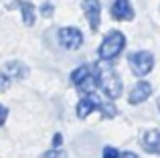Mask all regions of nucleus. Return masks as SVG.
Masks as SVG:
<instances>
[{"instance_id":"f257e3e1","label":"nucleus","mask_w":160,"mask_h":158,"mask_svg":"<svg viewBox=\"0 0 160 158\" xmlns=\"http://www.w3.org/2000/svg\"><path fill=\"white\" fill-rule=\"evenodd\" d=\"M98 85L99 89L106 93V97L116 99L122 95V81L118 77V73L113 71L112 65H108L106 61L98 65Z\"/></svg>"},{"instance_id":"f03ea898","label":"nucleus","mask_w":160,"mask_h":158,"mask_svg":"<svg viewBox=\"0 0 160 158\" xmlns=\"http://www.w3.org/2000/svg\"><path fill=\"white\" fill-rule=\"evenodd\" d=\"M126 47V37L120 31H109L106 35V39L99 45V59L102 61H113L118 55L122 53V49Z\"/></svg>"},{"instance_id":"7ed1b4c3","label":"nucleus","mask_w":160,"mask_h":158,"mask_svg":"<svg viewBox=\"0 0 160 158\" xmlns=\"http://www.w3.org/2000/svg\"><path fill=\"white\" fill-rule=\"evenodd\" d=\"M130 69L136 77H144L154 69V55L150 51H136L128 57Z\"/></svg>"},{"instance_id":"20e7f679","label":"nucleus","mask_w":160,"mask_h":158,"mask_svg":"<svg viewBox=\"0 0 160 158\" xmlns=\"http://www.w3.org/2000/svg\"><path fill=\"white\" fill-rule=\"evenodd\" d=\"M57 39H59V43H61V47L69 49V51L79 49L81 43H83V35H81V31H79L77 27H63V28H59Z\"/></svg>"},{"instance_id":"39448f33","label":"nucleus","mask_w":160,"mask_h":158,"mask_svg":"<svg viewBox=\"0 0 160 158\" xmlns=\"http://www.w3.org/2000/svg\"><path fill=\"white\" fill-rule=\"evenodd\" d=\"M83 12H85V18L89 22L91 31H98L99 28V20H102V6H99V0H83L81 2Z\"/></svg>"},{"instance_id":"423d86ee","label":"nucleus","mask_w":160,"mask_h":158,"mask_svg":"<svg viewBox=\"0 0 160 158\" xmlns=\"http://www.w3.org/2000/svg\"><path fill=\"white\" fill-rule=\"evenodd\" d=\"M150 95H152V85H150L148 81H138L136 85L132 87V91H130L128 101L132 103V106H138V103H144Z\"/></svg>"},{"instance_id":"0eeeda50","label":"nucleus","mask_w":160,"mask_h":158,"mask_svg":"<svg viewBox=\"0 0 160 158\" xmlns=\"http://www.w3.org/2000/svg\"><path fill=\"white\" fill-rule=\"evenodd\" d=\"M112 16L116 20H132L134 18V8L130 4V0H113Z\"/></svg>"},{"instance_id":"6e6552de","label":"nucleus","mask_w":160,"mask_h":158,"mask_svg":"<svg viewBox=\"0 0 160 158\" xmlns=\"http://www.w3.org/2000/svg\"><path fill=\"white\" fill-rule=\"evenodd\" d=\"M142 148L148 154H160V130H148L142 138Z\"/></svg>"},{"instance_id":"1a4fd4ad","label":"nucleus","mask_w":160,"mask_h":158,"mask_svg":"<svg viewBox=\"0 0 160 158\" xmlns=\"http://www.w3.org/2000/svg\"><path fill=\"white\" fill-rule=\"evenodd\" d=\"M4 75L8 79H27L28 75V67L20 61H8L4 67Z\"/></svg>"},{"instance_id":"9d476101","label":"nucleus","mask_w":160,"mask_h":158,"mask_svg":"<svg viewBox=\"0 0 160 158\" xmlns=\"http://www.w3.org/2000/svg\"><path fill=\"white\" fill-rule=\"evenodd\" d=\"M95 107H98V97L93 93H85V97H81L77 103V118H87Z\"/></svg>"},{"instance_id":"9b49d317","label":"nucleus","mask_w":160,"mask_h":158,"mask_svg":"<svg viewBox=\"0 0 160 158\" xmlns=\"http://www.w3.org/2000/svg\"><path fill=\"white\" fill-rule=\"evenodd\" d=\"M89 77H91V67L89 65H81V67H77L73 73H71V83L77 85V87H81Z\"/></svg>"},{"instance_id":"f8f14e48","label":"nucleus","mask_w":160,"mask_h":158,"mask_svg":"<svg viewBox=\"0 0 160 158\" xmlns=\"http://www.w3.org/2000/svg\"><path fill=\"white\" fill-rule=\"evenodd\" d=\"M18 8H20V14H22V22L27 27H32L35 24V6L31 2H24V0H18Z\"/></svg>"},{"instance_id":"ddd939ff","label":"nucleus","mask_w":160,"mask_h":158,"mask_svg":"<svg viewBox=\"0 0 160 158\" xmlns=\"http://www.w3.org/2000/svg\"><path fill=\"white\" fill-rule=\"evenodd\" d=\"M98 107L103 111L106 118H113V116H116V107H113L109 101H102V99H98Z\"/></svg>"},{"instance_id":"4468645a","label":"nucleus","mask_w":160,"mask_h":158,"mask_svg":"<svg viewBox=\"0 0 160 158\" xmlns=\"http://www.w3.org/2000/svg\"><path fill=\"white\" fill-rule=\"evenodd\" d=\"M43 158H69V156H67V152H63L61 148H53V150H49Z\"/></svg>"},{"instance_id":"2eb2a0df","label":"nucleus","mask_w":160,"mask_h":158,"mask_svg":"<svg viewBox=\"0 0 160 158\" xmlns=\"http://www.w3.org/2000/svg\"><path fill=\"white\" fill-rule=\"evenodd\" d=\"M103 158H120V152L112 146H106L103 148Z\"/></svg>"},{"instance_id":"dca6fc26","label":"nucleus","mask_w":160,"mask_h":158,"mask_svg":"<svg viewBox=\"0 0 160 158\" xmlns=\"http://www.w3.org/2000/svg\"><path fill=\"white\" fill-rule=\"evenodd\" d=\"M53 10H55V6H53L51 2H45L43 6H41V14H43V16H51Z\"/></svg>"},{"instance_id":"f3484780","label":"nucleus","mask_w":160,"mask_h":158,"mask_svg":"<svg viewBox=\"0 0 160 158\" xmlns=\"http://www.w3.org/2000/svg\"><path fill=\"white\" fill-rule=\"evenodd\" d=\"M10 87V79H8L4 73H0V91H6Z\"/></svg>"},{"instance_id":"a211bd4d","label":"nucleus","mask_w":160,"mask_h":158,"mask_svg":"<svg viewBox=\"0 0 160 158\" xmlns=\"http://www.w3.org/2000/svg\"><path fill=\"white\" fill-rule=\"evenodd\" d=\"M6 118H8V107L0 103V128L4 126V122H6Z\"/></svg>"},{"instance_id":"6ab92c4d","label":"nucleus","mask_w":160,"mask_h":158,"mask_svg":"<svg viewBox=\"0 0 160 158\" xmlns=\"http://www.w3.org/2000/svg\"><path fill=\"white\" fill-rule=\"evenodd\" d=\"M61 144H63V136L61 134H55L53 136V148H61Z\"/></svg>"},{"instance_id":"aec40b11","label":"nucleus","mask_w":160,"mask_h":158,"mask_svg":"<svg viewBox=\"0 0 160 158\" xmlns=\"http://www.w3.org/2000/svg\"><path fill=\"white\" fill-rule=\"evenodd\" d=\"M120 158H138L134 152H124V154H120Z\"/></svg>"},{"instance_id":"412c9836","label":"nucleus","mask_w":160,"mask_h":158,"mask_svg":"<svg viewBox=\"0 0 160 158\" xmlns=\"http://www.w3.org/2000/svg\"><path fill=\"white\" fill-rule=\"evenodd\" d=\"M158 110H160V97H158Z\"/></svg>"}]
</instances>
